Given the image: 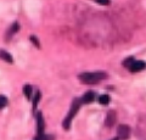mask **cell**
<instances>
[{
    "label": "cell",
    "mask_w": 146,
    "mask_h": 140,
    "mask_svg": "<svg viewBox=\"0 0 146 140\" xmlns=\"http://www.w3.org/2000/svg\"><path fill=\"white\" fill-rule=\"evenodd\" d=\"M31 40L35 44V46H36V48H39V46H40V44H39V42H38V39H36L34 35H31Z\"/></svg>",
    "instance_id": "obj_15"
},
{
    "label": "cell",
    "mask_w": 146,
    "mask_h": 140,
    "mask_svg": "<svg viewBox=\"0 0 146 140\" xmlns=\"http://www.w3.org/2000/svg\"><path fill=\"white\" fill-rule=\"evenodd\" d=\"M36 123H38V138L36 140H40L45 135V122L42 112L36 113Z\"/></svg>",
    "instance_id": "obj_3"
},
{
    "label": "cell",
    "mask_w": 146,
    "mask_h": 140,
    "mask_svg": "<svg viewBox=\"0 0 146 140\" xmlns=\"http://www.w3.org/2000/svg\"><path fill=\"white\" fill-rule=\"evenodd\" d=\"M18 31V23L17 22H15V23H12L11 27H10V29H9V32H7V39H10V37H12V34H15L16 32Z\"/></svg>",
    "instance_id": "obj_9"
},
{
    "label": "cell",
    "mask_w": 146,
    "mask_h": 140,
    "mask_svg": "<svg viewBox=\"0 0 146 140\" xmlns=\"http://www.w3.org/2000/svg\"><path fill=\"white\" fill-rule=\"evenodd\" d=\"M111 140H119V139H118V138H113V139H111Z\"/></svg>",
    "instance_id": "obj_17"
},
{
    "label": "cell",
    "mask_w": 146,
    "mask_h": 140,
    "mask_svg": "<svg viewBox=\"0 0 146 140\" xmlns=\"http://www.w3.org/2000/svg\"><path fill=\"white\" fill-rule=\"evenodd\" d=\"M117 134H118V139L122 140H127L130 135V128L127 124H121L117 128Z\"/></svg>",
    "instance_id": "obj_4"
},
{
    "label": "cell",
    "mask_w": 146,
    "mask_h": 140,
    "mask_svg": "<svg viewBox=\"0 0 146 140\" xmlns=\"http://www.w3.org/2000/svg\"><path fill=\"white\" fill-rule=\"evenodd\" d=\"M145 67H146L145 61H136V60H134L133 62H131V65L128 67V70H129L130 72H140L141 70H144Z\"/></svg>",
    "instance_id": "obj_5"
},
{
    "label": "cell",
    "mask_w": 146,
    "mask_h": 140,
    "mask_svg": "<svg viewBox=\"0 0 146 140\" xmlns=\"http://www.w3.org/2000/svg\"><path fill=\"white\" fill-rule=\"evenodd\" d=\"M79 80L85 84H96L101 80L107 78V74L105 72H84L78 76Z\"/></svg>",
    "instance_id": "obj_1"
},
{
    "label": "cell",
    "mask_w": 146,
    "mask_h": 140,
    "mask_svg": "<svg viewBox=\"0 0 146 140\" xmlns=\"http://www.w3.org/2000/svg\"><path fill=\"white\" fill-rule=\"evenodd\" d=\"M23 94L26 95L27 99H31L32 98V94H33V88H32V85L27 84L23 87Z\"/></svg>",
    "instance_id": "obj_10"
},
{
    "label": "cell",
    "mask_w": 146,
    "mask_h": 140,
    "mask_svg": "<svg viewBox=\"0 0 146 140\" xmlns=\"http://www.w3.org/2000/svg\"><path fill=\"white\" fill-rule=\"evenodd\" d=\"M110 100H111V99H110V96L107 95V94H102V95L99 98V102L101 104V105H104V106L108 105V104H110Z\"/></svg>",
    "instance_id": "obj_11"
},
{
    "label": "cell",
    "mask_w": 146,
    "mask_h": 140,
    "mask_svg": "<svg viewBox=\"0 0 146 140\" xmlns=\"http://www.w3.org/2000/svg\"><path fill=\"white\" fill-rule=\"evenodd\" d=\"M0 58L4 60V61H6V62H9V64H12V62H13L12 56L6 50H0Z\"/></svg>",
    "instance_id": "obj_8"
},
{
    "label": "cell",
    "mask_w": 146,
    "mask_h": 140,
    "mask_svg": "<svg viewBox=\"0 0 146 140\" xmlns=\"http://www.w3.org/2000/svg\"><path fill=\"white\" fill-rule=\"evenodd\" d=\"M94 99H95L94 92H86L84 95L80 98V101H82V104H90L94 101Z\"/></svg>",
    "instance_id": "obj_7"
},
{
    "label": "cell",
    "mask_w": 146,
    "mask_h": 140,
    "mask_svg": "<svg viewBox=\"0 0 146 140\" xmlns=\"http://www.w3.org/2000/svg\"><path fill=\"white\" fill-rule=\"evenodd\" d=\"M96 3H99V4H101V5H108L110 4V0H96Z\"/></svg>",
    "instance_id": "obj_16"
},
{
    "label": "cell",
    "mask_w": 146,
    "mask_h": 140,
    "mask_svg": "<svg viewBox=\"0 0 146 140\" xmlns=\"http://www.w3.org/2000/svg\"><path fill=\"white\" fill-rule=\"evenodd\" d=\"M40 98H42V94H40V92L38 90L35 94H34V99H33V110H35L36 106H38V102L40 100Z\"/></svg>",
    "instance_id": "obj_12"
},
{
    "label": "cell",
    "mask_w": 146,
    "mask_h": 140,
    "mask_svg": "<svg viewBox=\"0 0 146 140\" xmlns=\"http://www.w3.org/2000/svg\"><path fill=\"white\" fill-rule=\"evenodd\" d=\"M82 106V101H80V99H74V100L72 101L71 104V108H70V112H68V115L65 119H63L62 122V127L65 128V129H70V125L72 123V121L73 118L76 117L77 115V112H78V110Z\"/></svg>",
    "instance_id": "obj_2"
},
{
    "label": "cell",
    "mask_w": 146,
    "mask_h": 140,
    "mask_svg": "<svg viewBox=\"0 0 146 140\" xmlns=\"http://www.w3.org/2000/svg\"><path fill=\"white\" fill-rule=\"evenodd\" d=\"M133 61H134V58H133V57H128L127 60H124V62H123V66H124V67H129Z\"/></svg>",
    "instance_id": "obj_14"
},
{
    "label": "cell",
    "mask_w": 146,
    "mask_h": 140,
    "mask_svg": "<svg viewBox=\"0 0 146 140\" xmlns=\"http://www.w3.org/2000/svg\"><path fill=\"white\" fill-rule=\"evenodd\" d=\"M6 105H7V98L0 95V110H1V108H4Z\"/></svg>",
    "instance_id": "obj_13"
},
{
    "label": "cell",
    "mask_w": 146,
    "mask_h": 140,
    "mask_svg": "<svg viewBox=\"0 0 146 140\" xmlns=\"http://www.w3.org/2000/svg\"><path fill=\"white\" fill-rule=\"evenodd\" d=\"M116 119H117L116 112L115 111H108V113L106 116V119H105V124H106V127H112V125L116 123Z\"/></svg>",
    "instance_id": "obj_6"
}]
</instances>
